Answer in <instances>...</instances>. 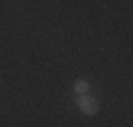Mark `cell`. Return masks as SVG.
<instances>
[{
	"label": "cell",
	"mask_w": 133,
	"mask_h": 127,
	"mask_svg": "<svg viewBox=\"0 0 133 127\" xmlns=\"http://www.w3.org/2000/svg\"><path fill=\"white\" fill-rule=\"evenodd\" d=\"M76 106L80 108V112L82 115H87V117H93L97 110H99V104H97V100L95 98H91L89 93H85V95H78L76 98Z\"/></svg>",
	"instance_id": "6da1fadb"
},
{
	"label": "cell",
	"mask_w": 133,
	"mask_h": 127,
	"mask_svg": "<svg viewBox=\"0 0 133 127\" xmlns=\"http://www.w3.org/2000/svg\"><path fill=\"white\" fill-rule=\"evenodd\" d=\"M89 89H91L89 83H87V81H82V78L74 83V93H76V95H85V93H89Z\"/></svg>",
	"instance_id": "7a4b0ae2"
}]
</instances>
